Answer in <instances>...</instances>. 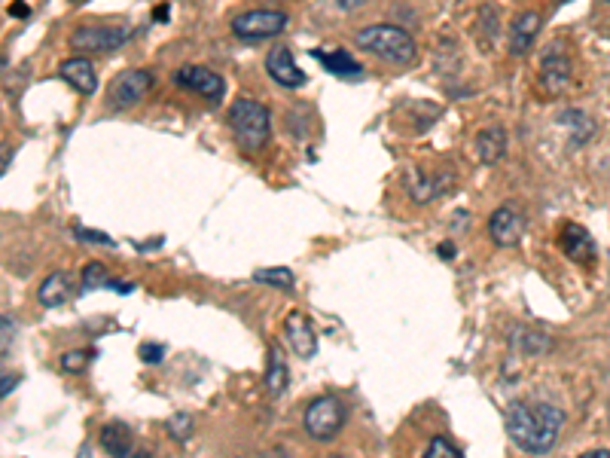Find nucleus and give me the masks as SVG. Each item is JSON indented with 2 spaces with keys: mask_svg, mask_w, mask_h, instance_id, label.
<instances>
[{
  "mask_svg": "<svg viewBox=\"0 0 610 458\" xmlns=\"http://www.w3.org/2000/svg\"><path fill=\"white\" fill-rule=\"evenodd\" d=\"M504 419H507V434L513 437V443L531 455H546L559 443V434L565 428V413L559 407L525 404V400L510 404Z\"/></svg>",
  "mask_w": 610,
  "mask_h": 458,
  "instance_id": "obj_1",
  "label": "nucleus"
},
{
  "mask_svg": "<svg viewBox=\"0 0 610 458\" xmlns=\"http://www.w3.org/2000/svg\"><path fill=\"white\" fill-rule=\"evenodd\" d=\"M354 43L391 65H412L418 59L412 34L400 25H366L354 34Z\"/></svg>",
  "mask_w": 610,
  "mask_h": 458,
  "instance_id": "obj_2",
  "label": "nucleus"
},
{
  "mask_svg": "<svg viewBox=\"0 0 610 458\" xmlns=\"http://www.w3.org/2000/svg\"><path fill=\"white\" fill-rule=\"evenodd\" d=\"M229 129H232V138L238 141L241 150H248V153L263 150L266 141H269V132H272V117H269L266 104H260L254 98L232 101Z\"/></svg>",
  "mask_w": 610,
  "mask_h": 458,
  "instance_id": "obj_3",
  "label": "nucleus"
},
{
  "mask_svg": "<svg viewBox=\"0 0 610 458\" xmlns=\"http://www.w3.org/2000/svg\"><path fill=\"white\" fill-rule=\"evenodd\" d=\"M345 419H348V410H345L342 400L336 394H321V397L312 400L309 407H305L302 425H305V431H309V437L324 443V440H333L342 431Z\"/></svg>",
  "mask_w": 610,
  "mask_h": 458,
  "instance_id": "obj_4",
  "label": "nucleus"
},
{
  "mask_svg": "<svg viewBox=\"0 0 610 458\" xmlns=\"http://www.w3.org/2000/svg\"><path fill=\"white\" fill-rule=\"evenodd\" d=\"M129 37L132 31L126 25H80L71 34V46L86 55H107L116 52L119 46H126Z\"/></svg>",
  "mask_w": 610,
  "mask_h": 458,
  "instance_id": "obj_5",
  "label": "nucleus"
},
{
  "mask_svg": "<svg viewBox=\"0 0 610 458\" xmlns=\"http://www.w3.org/2000/svg\"><path fill=\"white\" fill-rule=\"evenodd\" d=\"M287 28V13L281 10H248L232 19V34L241 40H266Z\"/></svg>",
  "mask_w": 610,
  "mask_h": 458,
  "instance_id": "obj_6",
  "label": "nucleus"
},
{
  "mask_svg": "<svg viewBox=\"0 0 610 458\" xmlns=\"http://www.w3.org/2000/svg\"><path fill=\"white\" fill-rule=\"evenodd\" d=\"M153 83H156V77L150 74V71H144V68H138V71H122L113 83H110V104L113 107H119V110H126V107H135V104H141L150 92H153Z\"/></svg>",
  "mask_w": 610,
  "mask_h": 458,
  "instance_id": "obj_7",
  "label": "nucleus"
},
{
  "mask_svg": "<svg viewBox=\"0 0 610 458\" xmlns=\"http://www.w3.org/2000/svg\"><path fill=\"white\" fill-rule=\"evenodd\" d=\"M488 236H492V242L501 248H516L525 236V217L513 205L498 208L488 217Z\"/></svg>",
  "mask_w": 610,
  "mask_h": 458,
  "instance_id": "obj_8",
  "label": "nucleus"
},
{
  "mask_svg": "<svg viewBox=\"0 0 610 458\" xmlns=\"http://www.w3.org/2000/svg\"><path fill=\"white\" fill-rule=\"evenodd\" d=\"M174 80H177L180 86H187V89L199 92V95L208 98V101H220L223 92H226L223 77L214 74L211 68H202V65H183V68L174 74Z\"/></svg>",
  "mask_w": 610,
  "mask_h": 458,
  "instance_id": "obj_9",
  "label": "nucleus"
},
{
  "mask_svg": "<svg viewBox=\"0 0 610 458\" xmlns=\"http://www.w3.org/2000/svg\"><path fill=\"white\" fill-rule=\"evenodd\" d=\"M559 248H562V254L568 257V260H574V263H580V266H589L592 260H595V242H592V236L586 233V226H580V223H565L562 229H559Z\"/></svg>",
  "mask_w": 610,
  "mask_h": 458,
  "instance_id": "obj_10",
  "label": "nucleus"
},
{
  "mask_svg": "<svg viewBox=\"0 0 610 458\" xmlns=\"http://www.w3.org/2000/svg\"><path fill=\"white\" fill-rule=\"evenodd\" d=\"M284 339H287V346H290L299 358H315V352H318L315 327H312V321L305 318L302 312H290V315H287V321H284Z\"/></svg>",
  "mask_w": 610,
  "mask_h": 458,
  "instance_id": "obj_11",
  "label": "nucleus"
},
{
  "mask_svg": "<svg viewBox=\"0 0 610 458\" xmlns=\"http://www.w3.org/2000/svg\"><path fill=\"white\" fill-rule=\"evenodd\" d=\"M266 71L275 83L287 86V89H299L305 83V74L296 68L293 62V52L287 46H272L266 55Z\"/></svg>",
  "mask_w": 610,
  "mask_h": 458,
  "instance_id": "obj_12",
  "label": "nucleus"
},
{
  "mask_svg": "<svg viewBox=\"0 0 610 458\" xmlns=\"http://www.w3.org/2000/svg\"><path fill=\"white\" fill-rule=\"evenodd\" d=\"M571 83V62L562 52H549L540 65V86L549 95H562Z\"/></svg>",
  "mask_w": 610,
  "mask_h": 458,
  "instance_id": "obj_13",
  "label": "nucleus"
},
{
  "mask_svg": "<svg viewBox=\"0 0 610 458\" xmlns=\"http://www.w3.org/2000/svg\"><path fill=\"white\" fill-rule=\"evenodd\" d=\"M61 80L71 83V86H74L77 92H83V95H95V89H98L95 65L86 59V55H77V59L61 62Z\"/></svg>",
  "mask_w": 610,
  "mask_h": 458,
  "instance_id": "obj_14",
  "label": "nucleus"
},
{
  "mask_svg": "<svg viewBox=\"0 0 610 458\" xmlns=\"http://www.w3.org/2000/svg\"><path fill=\"white\" fill-rule=\"evenodd\" d=\"M540 13L537 10H525L513 19V28H510V52L513 55H525L534 43V37L540 34Z\"/></svg>",
  "mask_w": 610,
  "mask_h": 458,
  "instance_id": "obj_15",
  "label": "nucleus"
},
{
  "mask_svg": "<svg viewBox=\"0 0 610 458\" xmlns=\"http://www.w3.org/2000/svg\"><path fill=\"white\" fill-rule=\"evenodd\" d=\"M473 150H476V159L485 162V165H495L504 159L507 153V132L501 126H485L476 141H473Z\"/></svg>",
  "mask_w": 610,
  "mask_h": 458,
  "instance_id": "obj_16",
  "label": "nucleus"
},
{
  "mask_svg": "<svg viewBox=\"0 0 610 458\" xmlns=\"http://www.w3.org/2000/svg\"><path fill=\"white\" fill-rule=\"evenodd\" d=\"M312 55H315V59H318L333 77H342V80H360V74H363L360 62H354V55L345 52V49H333V52H327V49H315Z\"/></svg>",
  "mask_w": 610,
  "mask_h": 458,
  "instance_id": "obj_17",
  "label": "nucleus"
},
{
  "mask_svg": "<svg viewBox=\"0 0 610 458\" xmlns=\"http://www.w3.org/2000/svg\"><path fill=\"white\" fill-rule=\"evenodd\" d=\"M101 446H104L113 458H132V452H135V437H132L129 425L110 422V425H104V431H101Z\"/></svg>",
  "mask_w": 610,
  "mask_h": 458,
  "instance_id": "obj_18",
  "label": "nucleus"
},
{
  "mask_svg": "<svg viewBox=\"0 0 610 458\" xmlns=\"http://www.w3.org/2000/svg\"><path fill=\"white\" fill-rule=\"evenodd\" d=\"M74 288H71V275L68 272H52L43 284H40V303L46 309H55V306H65L71 300Z\"/></svg>",
  "mask_w": 610,
  "mask_h": 458,
  "instance_id": "obj_19",
  "label": "nucleus"
},
{
  "mask_svg": "<svg viewBox=\"0 0 610 458\" xmlns=\"http://www.w3.org/2000/svg\"><path fill=\"white\" fill-rule=\"evenodd\" d=\"M287 379H290V373H287V361H284L281 346H269V367H266V388H269V394L272 397L284 394Z\"/></svg>",
  "mask_w": 610,
  "mask_h": 458,
  "instance_id": "obj_20",
  "label": "nucleus"
},
{
  "mask_svg": "<svg viewBox=\"0 0 610 458\" xmlns=\"http://www.w3.org/2000/svg\"><path fill=\"white\" fill-rule=\"evenodd\" d=\"M510 342L516 349H522V352H546L549 349V339L543 336V333H534V330H528V327H516L513 333H510Z\"/></svg>",
  "mask_w": 610,
  "mask_h": 458,
  "instance_id": "obj_21",
  "label": "nucleus"
},
{
  "mask_svg": "<svg viewBox=\"0 0 610 458\" xmlns=\"http://www.w3.org/2000/svg\"><path fill=\"white\" fill-rule=\"evenodd\" d=\"M254 281L272 284V288H278V291H290V288H293V272L284 269V266H269V269H257V272H254Z\"/></svg>",
  "mask_w": 610,
  "mask_h": 458,
  "instance_id": "obj_22",
  "label": "nucleus"
},
{
  "mask_svg": "<svg viewBox=\"0 0 610 458\" xmlns=\"http://www.w3.org/2000/svg\"><path fill=\"white\" fill-rule=\"evenodd\" d=\"M98 288H110V272L104 263L92 260L83 266V291H98Z\"/></svg>",
  "mask_w": 610,
  "mask_h": 458,
  "instance_id": "obj_23",
  "label": "nucleus"
},
{
  "mask_svg": "<svg viewBox=\"0 0 610 458\" xmlns=\"http://www.w3.org/2000/svg\"><path fill=\"white\" fill-rule=\"evenodd\" d=\"M89 361H92V352H86V349H77V352H65L61 355V370L65 373H83L86 367H89Z\"/></svg>",
  "mask_w": 610,
  "mask_h": 458,
  "instance_id": "obj_24",
  "label": "nucleus"
},
{
  "mask_svg": "<svg viewBox=\"0 0 610 458\" xmlns=\"http://www.w3.org/2000/svg\"><path fill=\"white\" fill-rule=\"evenodd\" d=\"M424 458H464L446 437H434L431 443H427V452Z\"/></svg>",
  "mask_w": 610,
  "mask_h": 458,
  "instance_id": "obj_25",
  "label": "nucleus"
},
{
  "mask_svg": "<svg viewBox=\"0 0 610 458\" xmlns=\"http://www.w3.org/2000/svg\"><path fill=\"white\" fill-rule=\"evenodd\" d=\"M13 333H16V330H13V321L0 315V367H4V364H7V358H10Z\"/></svg>",
  "mask_w": 610,
  "mask_h": 458,
  "instance_id": "obj_26",
  "label": "nucleus"
},
{
  "mask_svg": "<svg viewBox=\"0 0 610 458\" xmlns=\"http://www.w3.org/2000/svg\"><path fill=\"white\" fill-rule=\"evenodd\" d=\"M168 434L174 440H187L193 434V419L190 416H171L168 419Z\"/></svg>",
  "mask_w": 610,
  "mask_h": 458,
  "instance_id": "obj_27",
  "label": "nucleus"
},
{
  "mask_svg": "<svg viewBox=\"0 0 610 458\" xmlns=\"http://www.w3.org/2000/svg\"><path fill=\"white\" fill-rule=\"evenodd\" d=\"M74 236L80 242H92V245H113V239L107 233H95V229H83V226H74Z\"/></svg>",
  "mask_w": 610,
  "mask_h": 458,
  "instance_id": "obj_28",
  "label": "nucleus"
},
{
  "mask_svg": "<svg viewBox=\"0 0 610 458\" xmlns=\"http://www.w3.org/2000/svg\"><path fill=\"white\" fill-rule=\"evenodd\" d=\"M162 358H165V349L156 346V342H144V346H141V361H147V364H159Z\"/></svg>",
  "mask_w": 610,
  "mask_h": 458,
  "instance_id": "obj_29",
  "label": "nucleus"
},
{
  "mask_svg": "<svg viewBox=\"0 0 610 458\" xmlns=\"http://www.w3.org/2000/svg\"><path fill=\"white\" fill-rule=\"evenodd\" d=\"M22 382V376H16V373H0V397H7V394H13V388Z\"/></svg>",
  "mask_w": 610,
  "mask_h": 458,
  "instance_id": "obj_30",
  "label": "nucleus"
},
{
  "mask_svg": "<svg viewBox=\"0 0 610 458\" xmlns=\"http://www.w3.org/2000/svg\"><path fill=\"white\" fill-rule=\"evenodd\" d=\"M10 162H13V147L4 141V144H0V178H4L7 175V168H10Z\"/></svg>",
  "mask_w": 610,
  "mask_h": 458,
  "instance_id": "obj_31",
  "label": "nucleus"
},
{
  "mask_svg": "<svg viewBox=\"0 0 610 458\" xmlns=\"http://www.w3.org/2000/svg\"><path fill=\"white\" fill-rule=\"evenodd\" d=\"M577 458H610V449H592V452H583Z\"/></svg>",
  "mask_w": 610,
  "mask_h": 458,
  "instance_id": "obj_32",
  "label": "nucleus"
},
{
  "mask_svg": "<svg viewBox=\"0 0 610 458\" xmlns=\"http://www.w3.org/2000/svg\"><path fill=\"white\" fill-rule=\"evenodd\" d=\"M110 288L119 291V294H129L132 291V284H122V281H110Z\"/></svg>",
  "mask_w": 610,
  "mask_h": 458,
  "instance_id": "obj_33",
  "label": "nucleus"
},
{
  "mask_svg": "<svg viewBox=\"0 0 610 458\" xmlns=\"http://www.w3.org/2000/svg\"><path fill=\"white\" fill-rule=\"evenodd\" d=\"M10 16H19V19H25V16H28V7H25V4H16V7H10Z\"/></svg>",
  "mask_w": 610,
  "mask_h": 458,
  "instance_id": "obj_34",
  "label": "nucleus"
},
{
  "mask_svg": "<svg viewBox=\"0 0 610 458\" xmlns=\"http://www.w3.org/2000/svg\"><path fill=\"white\" fill-rule=\"evenodd\" d=\"M440 257H443V260L455 257V245H449V242H446V245H440Z\"/></svg>",
  "mask_w": 610,
  "mask_h": 458,
  "instance_id": "obj_35",
  "label": "nucleus"
},
{
  "mask_svg": "<svg viewBox=\"0 0 610 458\" xmlns=\"http://www.w3.org/2000/svg\"><path fill=\"white\" fill-rule=\"evenodd\" d=\"M4 68H7V55H0V74H4Z\"/></svg>",
  "mask_w": 610,
  "mask_h": 458,
  "instance_id": "obj_36",
  "label": "nucleus"
}]
</instances>
